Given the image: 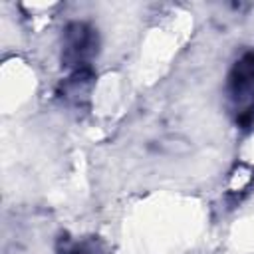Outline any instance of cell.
Segmentation results:
<instances>
[{"label": "cell", "mask_w": 254, "mask_h": 254, "mask_svg": "<svg viewBox=\"0 0 254 254\" xmlns=\"http://www.w3.org/2000/svg\"><path fill=\"white\" fill-rule=\"evenodd\" d=\"M230 95L236 101V109H240V113H246V109L252 107L254 103V56L252 54H248L236 64L230 79Z\"/></svg>", "instance_id": "cell-1"}, {"label": "cell", "mask_w": 254, "mask_h": 254, "mask_svg": "<svg viewBox=\"0 0 254 254\" xmlns=\"http://www.w3.org/2000/svg\"><path fill=\"white\" fill-rule=\"evenodd\" d=\"M93 46V36L91 30L85 28L83 24H73L67 30V46H65V56L73 64H79L87 54H91Z\"/></svg>", "instance_id": "cell-2"}]
</instances>
